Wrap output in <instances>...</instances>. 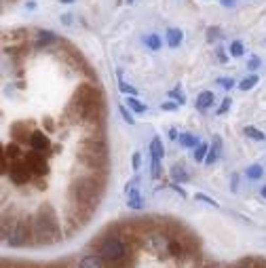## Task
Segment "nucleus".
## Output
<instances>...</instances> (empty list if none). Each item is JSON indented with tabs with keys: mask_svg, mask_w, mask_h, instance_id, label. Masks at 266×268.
I'll return each mask as SVG.
<instances>
[{
	"mask_svg": "<svg viewBox=\"0 0 266 268\" xmlns=\"http://www.w3.org/2000/svg\"><path fill=\"white\" fill-rule=\"evenodd\" d=\"M34 222V243L36 245H51L62 241V230L57 224V215L51 205H42L38 213L32 218Z\"/></svg>",
	"mask_w": 266,
	"mask_h": 268,
	"instance_id": "1",
	"label": "nucleus"
},
{
	"mask_svg": "<svg viewBox=\"0 0 266 268\" xmlns=\"http://www.w3.org/2000/svg\"><path fill=\"white\" fill-rule=\"evenodd\" d=\"M74 195V203L80 205H89V207H98V199H100V186L91 177H80L72 188Z\"/></svg>",
	"mask_w": 266,
	"mask_h": 268,
	"instance_id": "2",
	"label": "nucleus"
},
{
	"mask_svg": "<svg viewBox=\"0 0 266 268\" xmlns=\"http://www.w3.org/2000/svg\"><path fill=\"white\" fill-rule=\"evenodd\" d=\"M32 236H34V222L30 218H24V220L15 222L6 243H9L11 247H26L28 243H34Z\"/></svg>",
	"mask_w": 266,
	"mask_h": 268,
	"instance_id": "3",
	"label": "nucleus"
},
{
	"mask_svg": "<svg viewBox=\"0 0 266 268\" xmlns=\"http://www.w3.org/2000/svg\"><path fill=\"white\" fill-rule=\"evenodd\" d=\"M100 256L106 260V262H118V260H125L127 258V245H125V241L121 239V236L110 234L100 245Z\"/></svg>",
	"mask_w": 266,
	"mask_h": 268,
	"instance_id": "4",
	"label": "nucleus"
},
{
	"mask_svg": "<svg viewBox=\"0 0 266 268\" xmlns=\"http://www.w3.org/2000/svg\"><path fill=\"white\" fill-rule=\"evenodd\" d=\"M9 177H11V182L17 184V186L28 184L30 180H32V169H30V165L26 161H17V163H13L11 165Z\"/></svg>",
	"mask_w": 266,
	"mask_h": 268,
	"instance_id": "5",
	"label": "nucleus"
},
{
	"mask_svg": "<svg viewBox=\"0 0 266 268\" xmlns=\"http://www.w3.org/2000/svg\"><path fill=\"white\" fill-rule=\"evenodd\" d=\"M30 169H32L34 175H47L49 173V165L44 161V154L40 150H32V152H26V159H24Z\"/></svg>",
	"mask_w": 266,
	"mask_h": 268,
	"instance_id": "6",
	"label": "nucleus"
},
{
	"mask_svg": "<svg viewBox=\"0 0 266 268\" xmlns=\"http://www.w3.org/2000/svg\"><path fill=\"white\" fill-rule=\"evenodd\" d=\"M80 161L85 163V165H89L91 169H101L106 167V152H95V150H85L80 152L78 156Z\"/></svg>",
	"mask_w": 266,
	"mask_h": 268,
	"instance_id": "7",
	"label": "nucleus"
},
{
	"mask_svg": "<svg viewBox=\"0 0 266 268\" xmlns=\"http://www.w3.org/2000/svg\"><path fill=\"white\" fill-rule=\"evenodd\" d=\"M30 146H32V150H40V152H44V150H47V148L51 146L49 135H44L42 131H34L32 135H30Z\"/></svg>",
	"mask_w": 266,
	"mask_h": 268,
	"instance_id": "8",
	"label": "nucleus"
},
{
	"mask_svg": "<svg viewBox=\"0 0 266 268\" xmlns=\"http://www.w3.org/2000/svg\"><path fill=\"white\" fill-rule=\"evenodd\" d=\"M167 44H169V49H177L182 44V40H184V32L180 28H169L167 30Z\"/></svg>",
	"mask_w": 266,
	"mask_h": 268,
	"instance_id": "9",
	"label": "nucleus"
},
{
	"mask_svg": "<svg viewBox=\"0 0 266 268\" xmlns=\"http://www.w3.org/2000/svg\"><path fill=\"white\" fill-rule=\"evenodd\" d=\"M213 101H216V93L213 91H201L197 98V108L199 110H207L213 106Z\"/></svg>",
	"mask_w": 266,
	"mask_h": 268,
	"instance_id": "10",
	"label": "nucleus"
},
{
	"mask_svg": "<svg viewBox=\"0 0 266 268\" xmlns=\"http://www.w3.org/2000/svg\"><path fill=\"white\" fill-rule=\"evenodd\" d=\"M78 268H103V258L101 256H95V254L85 256L83 260H80Z\"/></svg>",
	"mask_w": 266,
	"mask_h": 268,
	"instance_id": "11",
	"label": "nucleus"
},
{
	"mask_svg": "<svg viewBox=\"0 0 266 268\" xmlns=\"http://www.w3.org/2000/svg\"><path fill=\"white\" fill-rule=\"evenodd\" d=\"M171 177H173V182L186 184L190 180V173L186 171V167H184V165H173L171 167Z\"/></svg>",
	"mask_w": 266,
	"mask_h": 268,
	"instance_id": "12",
	"label": "nucleus"
},
{
	"mask_svg": "<svg viewBox=\"0 0 266 268\" xmlns=\"http://www.w3.org/2000/svg\"><path fill=\"white\" fill-rule=\"evenodd\" d=\"M57 42V36L51 32V30H40L38 32V42H36V47L42 49V47H47V44H53Z\"/></svg>",
	"mask_w": 266,
	"mask_h": 268,
	"instance_id": "13",
	"label": "nucleus"
},
{
	"mask_svg": "<svg viewBox=\"0 0 266 268\" xmlns=\"http://www.w3.org/2000/svg\"><path fill=\"white\" fill-rule=\"evenodd\" d=\"M266 266L262 260H258V258H251V256H245V258H241L239 262L234 264V268H262Z\"/></svg>",
	"mask_w": 266,
	"mask_h": 268,
	"instance_id": "14",
	"label": "nucleus"
},
{
	"mask_svg": "<svg viewBox=\"0 0 266 268\" xmlns=\"http://www.w3.org/2000/svg\"><path fill=\"white\" fill-rule=\"evenodd\" d=\"M180 146H184V148H190V150H195V148L201 144V139H199L197 135H192V133H180Z\"/></svg>",
	"mask_w": 266,
	"mask_h": 268,
	"instance_id": "15",
	"label": "nucleus"
},
{
	"mask_svg": "<svg viewBox=\"0 0 266 268\" xmlns=\"http://www.w3.org/2000/svg\"><path fill=\"white\" fill-rule=\"evenodd\" d=\"M127 106L133 110V112H135V114H144L146 112V110H148V106H146V103H142V101H139L137 98H135V95H129V98H127Z\"/></svg>",
	"mask_w": 266,
	"mask_h": 268,
	"instance_id": "16",
	"label": "nucleus"
},
{
	"mask_svg": "<svg viewBox=\"0 0 266 268\" xmlns=\"http://www.w3.org/2000/svg\"><path fill=\"white\" fill-rule=\"evenodd\" d=\"M245 175H247V180L258 182V180H260V177L264 175V167H262V165H249V167L245 169Z\"/></svg>",
	"mask_w": 266,
	"mask_h": 268,
	"instance_id": "17",
	"label": "nucleus"
},
{
	"mask_svg": "<svg viewBox=\"0 0 266 268\" xmlns=\"http://www.w3.org/2000/svg\"><path fill=\"white\" fill-rule=\"evenodd\" d=\"M150 156H157V159H163V156H165V148H163L161 137H154L150 141Z\"/></svg>",
	"mask_w": 266,
	"mask_h": 268,
	"instance_id": "18",
	"label": "nucleus"
},
{
	"mask_svg": "<svg viewBox=\"0 0 266 268\" xmlns=\"http://www.w3.org/2000/svg\"><path fill=\"white\" fill-rule=\"evenodd\" d=\"M167 249H169V254L175 256V258L184 256V251H186V247H184V243H180V241H173V239H169V243H167Z\"/></svg>",
	"mask_w": 266,
	"mask_h": 268,
	"instance_id": "19",
	"label": "nucleus"
},
{
	"mask_svg": "<svg viewBox=\"0 0 266 268\" xmlns=\"http://www.w3.org/2000/svg\"><path fill=\"white\" fill-rule=\"evenodd\" d=\"M144 44L150 51H159L161 47H163V42H161V36L159 34H148L146 38H144Z\"/></svg>",
	"mask_w": 266,
	"mask_h": 268,
	"instance_id": "20",
	"label": "nucleus"
},
{
	"mask_svg": "<svg viewBox=\"0 0 266 268\" xmlns=\"http://www.w3.org/2000/svg\"><path fill=\"white\" fill-rule=\"evenodd\" d=\"M207 152H209V144H207V141H201V144L195 148V154H192V156H195L197 163H205Z\"/></svg>",
	"mask_w": 266,
	"mask_h": 268,
	"instance_id": "21",
	"label": "nucleus"
},
{
	"mask_svg": "<svg viewBox=\"0 0 266 268\" xmlns=\"http://www.w3.org/2000/svg\"><path fill=\"white\" fill-rule=\"evenodd\" d=\"M243 133H245L247 137H251V139H256V141H264L266 139V135H264V131H260V129H256V127H251V125H247L245 129H243Z\"/></svg>",
	"mask_w": 266,
	"mask_h": 268,
	"instance_id": "22",
	"label": "nucleus"
},
{
	"mask_svg": "<svg viewBox=\"0 0 266 268\" xmlns=\"http://www.w3.org/2000/svg\"><path fill=\"white\" fill-rule=\"evenodd\" d=\"M258 74H251V76H247V78H243L241 83H239V89L241 91H249V89H254L256 85H258Z\"/></svg>",
	"mask_w": 266,
	"mask_h": 268,
	"instance_id": "23",
	"label": "nucleus"
},
{
	"mask_svg": "<svg viewBox=\"0 0 266 268\" xmlns=\"http://www.w3.org/2000/svg\"><path fill=\"white\" fill-rule=\"evenodd\" d=\"M228 53H231V57H243V53H245V44H243L241 40H233Z\"/></svg>",
	"mask_w": 266,
	"mask_h": 268,
	"instance_id": "24",
	"label": "nucleus"
},
{
	"mask_svg": "<svg viewBox=\"0 0 266 268\" xmlns=\"http://www.w3.org/2000/svg\"><path fill=\"white\" fill-rule=\"evenodd\" d=\"M169 98H171V100H175L177 103H180V106H184V103H186V93H184L180 87L171 89V91H169Z\"/></svg>",
	"mask_w": 266,
	"mask_h": 268,
	"instance_id": "25",
	"label": "nucleus"
},
{
	"mask_svg": "<svg viewBox=\"0 0 266 268\" xmlns=\"http://www.w3.org/2000/svg\"><path fill=\"white\" fill-rule=\"evenodd\" d=\"M195 201H201V203H205V205H211V207H216V209H220V203H218V201L211 199V197H207V195H203V192H197Z\"/></svg>",
	"mask_w": 266,
	"mask_h": 268,
	"instance_id": "26",
	"label": "nucleus"
},
{
	"mask_svg": "<svg viewBox=\"0 0 266 268\" xmlns=\"http://www.w3.org/2000/svg\"><path fill=\"white\" fill-rule=\"evenodd\" d=\"M205 32H207V40H209V42H213V40L220 38V28H218V26H209V28L205 30Z\"/></svg>",
	"mask_w": 266,
	"mask_h": 268,
	"instance_id": "27",
	"label": "nucleus"
},
{
	"mask_svg": "<svg viewBox=\"0 0 266 268\" xmlns=\"http://www.w3.org/2000/svg\"><path fill=\"white\" fill-rule=\"evenodd\" d=\"M118 112H121V116L125 118V123H129V125H135V118H133V114L127 110V106H118Z\"/></svg>",
	"mask_w": 266,
	"mask_h": 268,
	"instance_id": "28",
	"label": "nucleus"
},
{
	"mask_svg": "<svg viewBox=\"0 0 266 268\" xmlns=\"http://www.w3.org/2000/svg\"><path fill=\"white\" fill-rule=\"evenodd\" d=\"M231 103H233V100L231 98H224V100H222V103H220V108L216 110V114H226L228 112V110H231Z\"/></svg>",
	"mask_w": 266,
	"mask_h": 268,
	"instance_id": "29",
	"label": "nucleus"
},
{
	"mask_svg": "<svg viewBox=\"0 0 266 268\" xmlns=\"http://www.w3.org/2000/svg\"><path fill=\"white\" fill-rule=\"evenodd\" d=\"M118 89H121L123 93H127V95H137V89L127 85V83H123V80H118Z\"/></svg>",
	"mask_w": 266,
	"mask_h": 268,
	"instance_id": "30",
	"label": "nucleus"
},
{
	"mask_svg": "<svg viewBox=\"0 0 266 268\" xmlns=\"http://www.w3.org/2000/svg\"><path fill=\"white\" fill-rule=\"evenodd\" d=\"M4 154L11 156V159H17V156H19V146L17 144H9L4 148Z\"/></svg>",
	"mask_w": 266,
	"mask_h": 268,
	"instance_id": "31",
	"label": "nucleus"
},
{
	"mask_svg": "<svg viewBox=\"0 0 266 268\" xmlns=\"http://www.w3.org/2000/svg\"><path fill=\"white\" fill-rule=\"evenodd\" d=\"M150 167H152V177H159V175H161V159H157V156H152Z\"/></svg>",
	"mask_w": 266,
	"mask_h": 268,
	"instance_id": "32",
	"label": "nucleus"
},
{
	"mask_svg": "<svg viewBox=\"0 0 266 268\" xmlns=\"http://www.w3.org/2000/svg\"><path fill=\"white\" fill-rule=\"evenodd\" d=\"M218 159H220V154H218V152H213V150H211V146H209V152H207V156H205V165H209V167H211Z\"/></svg>",
	"mask_w": 266,
	"mask_h": 268,
	"instance_id": "33",
	"label": "nucleus"
},
{
	"mask_svg": "<svg viewBox=\"0 0 266 268\" xmlns=\"http://www.w3.org/2000/svg\"><path fill=\"white\" fill-rule=\"evenodd\" d=\"M218 85H220L222 89H226V91H228V89H233L236 83H234V78H218Z\"/></svg>",
	"mask_w": 266,
	"mask_h": 268,
	"instance_id": "34",
	"label": "nucleus"
},
{
	"mask_svg": "<svg viewBox=\"0 0 266 268\" xmlns=\"http://www.w3.org/2000/svg\"><path fill=\"white\" fill-rule=\"evenodd\" d=\"M211 150L222 154V137L220 135H213V141H211Z\"/></svg>",
	"mask_w": 266,
	"mask_h": 268,
	"instance_id": "35",
	"label": "nucleus"
},
{
	"mask_svg": "<svg viewBox=\"0 0 266 268\" xmlns=\"http://www.w3.org/2000/svg\"><path fill=\"white\" fill-rule=\"evenodd\" d=\"M247 68H249V70H258V68H260V57L251 55V57L247 59Z\"/></svg>",
	"mask_w": 266,
	"mask_h": 268,
	"instance_id": "36",
	"label": "nucleus"
},
{
	"mask_svg": "<svg viewBox=\"0 0 266 268\" xmlns=\"http://www.w3.org/2000/svg\"><path fill=\"white\" fill-rule=\"evenodd\" d=\"M177 106H180V103H177V101H163V103H161V110H167V112H173V110H175Z\"/></svg>",
	"mask_w": 266,
	"mask_h": 268,
	"instance_id": "37",
	"label": "nucleus"
},
{
	"mask_svg": "<svg viewBox=\"0 0 266 268\" xmlns=\"http://www.w3.org/2000/svg\"><path fill=\"white\" fill-rule=\"evenodd\" d=\"M131 165H133V169H139V165H142V154L139 152H133V159H131Z\"/></svg>",
	"mask_w": 266,
	"mask_h": 268,
	"instance_id": "38",
	"label": "nucleus"
},
{
	"mask_svg": "<svg viewBox=\"0 0 266 268\" xmlns=\"http://www.w3.org/2000/svg\"><path fill=\"white\" fill-rule=\"evenodd\" d=\"M171 188H173V190H175V192H177V195H180L182 199H186V197H188V195H186V190H184V188H182V186L177 184V182H173V184H171Z\"/></svg>",
	"mask_w": 266,
	"mask_h": 268,
	"instance_id": "39",
	"label": "nucleus"
},
{
	"mask_svg": "<svg viewBox=\"0 0 266 268\" xmlns=\"http://www.w3.org/2000/svg\"><path fill=\"white\" fill-rule=\"evenodd\" d=\"M220 4L224 6V9H234V6H236V0H220Z\"/></svg>",
	"mask_w": 266,
	"mask_h": 268,
	"instance_id": "40",
	"label": "nucleus"
},
{
	"mask_svg": "<svg viewBox=\"0 0 266 268\" xmlns=\"http://www.w3.org/2000/svg\"><path fill=\"white\" fill-rule=\"evenodd\" d=\"M218 59H220V62L222 64H224V62H228V55H226V49H218Z\"/></svg>",
	"mask_w": 266,
	"mask_h": 268,
	"instance_id": "41",
	"label": "nucleus"
},
{
	"mask_svg": "<svg viewBox=\"0 0 266 268\" xmlns=\"http://www.w3.org/2000/svg\"><path fill=\"white\" fill-rule=\"evenodd\" d=\"M62 21H64L66 26H70V24H72V15H70V13H64V15H62Z\"/></svg>",
	"mask_w": 266,
	"mask_h": 268,
	"instance_id": "42",
	"label": "nucleus"
},
{
	"mask_svg": "<svg viewBox=\"0 0 266 268\" xmlns=\"http://www.w3.org/2000/svg\"><path fill=\"white\" fill-rule=\"evenodd\" d=\"M169 137H171V139H177V137H180V135H177V129H169Z\"/></svg>",
	"mask_w": 266,
	"mask_h": 268,
	"instance_id": "43",
	"label": "nucleus"
},
{
	"mask_svg": "<svg viewBox=\"0 0 266 268\" xmlns=\"http://www.w3.org/2000/svg\"><path fill=\"white\" fill-rule=\"evenodd\" d=\"M44 127H47V131H53V123H51V121H44Z\"/></svg>",
	"mask_w": 266,
	"mask_h": 268,
	"instance_id": "44",
	"label": "nucleus"
},
{
	"mask_svg": "<svg viewBox=\"0 0 266 268\" xmlns=\"http://www.w3.org/2000/svg\"><path fill=\"white\" fill-rule=\"evenodd\" d=\"M260 195L266 199V186H262V188H260Z\"/></svg>",
	"mask_w": 266,
	"mask_h": 268,
	"instance_id": "45",
	"label": "nucleus"
},
{
	"mask_svg": "<svg viewBox=\"0 0 266 268\" xmlns=\"http://www.w3.org/2000/svg\"><path fill=\"white\" fill-rule=\"evenodd\" d=\"M59 2H64V4H72L74 0H59Z\"/></svg>",
	"mask_w": 266,
	"mask_h": 268,
	"instance_id": "46",
	"label": "nucleus"
},
{
	"mask_svg": "<svg viewBox=\"0 0 266 268\" xmlns=\"http://www.w3.org/2000/svg\"><path fill=\"white\" fill-rule=\"evenodd\" d=\"M125 2H127V4H133V2H135V0H125Z\"/></svg>",
	"mask_w": 266,
	"mask_h": 268,
	"instance_id": "47",
	"label": "nucleus"
},
{
	"mask_svg": "<svg viewBox=\"0 0 266 268\" xmlns=\"http://www.w3.org/2000/svg\"><path fill=\"white\" fill-rule=\"evenodd\" d=\"M205 268H218V266H205Z\"/></svg>",
	"mask_w": 266,
	"mask_h": 268,
	"instance_id": "48",
	"label": "nucleus"
}]
</instances>
